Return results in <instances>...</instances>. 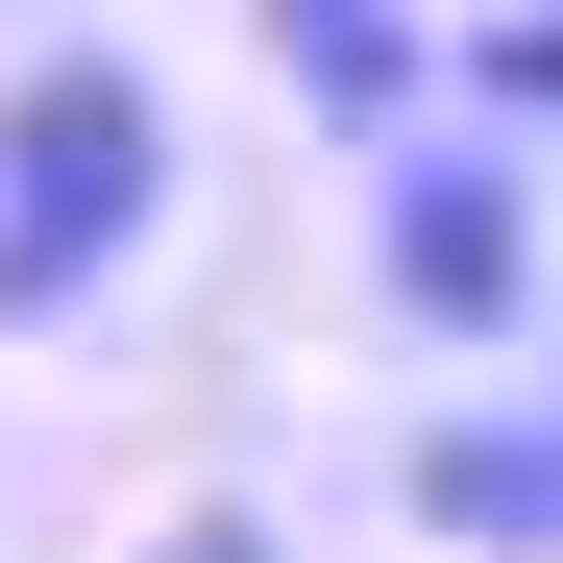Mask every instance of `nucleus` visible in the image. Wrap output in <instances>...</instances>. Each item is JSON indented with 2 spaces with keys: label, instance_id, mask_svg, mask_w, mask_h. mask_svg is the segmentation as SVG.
<instances>
[{
  "label": "nucleus",
  "instance_id": "nucleus-2",
  "mask_svg": "<svg viewBox=\"0 0 563 563\" xmlns=\"http://www.w3.org/2000/svg\"><path fill=\"white\" fill-rule=\"evenodd\" d=\"M367 295L417 343H515L539 319V172H515V123H393V172H367Z\"/></svg>",
  "mask_w": 563,
  "mask_h": 563
},
{
  "label": "nucleus",
  "instance_id": "nucleus-3",
  "mask_svg": "<svg viewBox=\"0 0 563 563\" xmlns=\"http://www.w3.org/2000/svg\"><path fill=\"white\" fill-rule=\"evenodd\" d=\"M393 490H417V539H465V563H563V393H465Z\"/></svg>",
  "mask_w": 563,
  "mask_h": 563
},
{
  "label": "nucleus",
  "instance_id": "nucleus-4",
  "mask_svg": "<svg viewBox=\"0 0 563 563\" xmlns=\"http://www.w3.org/2000/svg\"><path fill=\"white\" fill-rule=\"evenodd\" d=\"M269 74H295V123L393 147V123H417V74H441V25H417V0H269Z\"/></svg>",
  "mask_w": 563,
  "mask_h": 563
},
{
  "label": "nucleus",
  "instance_id": "nucleus-5",
  "mask_svg": "<svg viewBox=\"0 0 563 563\" xmlns=\"http://www.w3.org/2000/svg\"><path fill=\"white\" fill-rule=\"evenodd\" d=\"M441 74H465V123H539V147H563V0H515V25H465Z\"/></svg>",
  "mask_w": 563,
  "mask_h": 563
},
{
  "label": "nucleus",
  "instance_id": "nucleus-6",
  "mask_svg": "<svg viewBox=\"0 0 563 563\" xmlns=\"http://www.w3.org/2000/svg\"><path fill=\"white\" fill-rule=\"evenodd\" d=\"M147 563H295V539H269V515H172Z\"/></svg>",
  "mask_w": 563,
  "mask_h": 563
},
{
  "label": "nucleus",
  "instance_id": "nucleus-1",
  "mask_svg": "<svg viewBox=\"0 0 563 563\" xmlns=\"http://www.w3.org/2000/svg\"><path fill=\"white\" fill-rule=\"evenodd\" d=\"M172 221V99L147 49H25L0 74V319H99Z\"/></svg>",
  "mask_w": 563,
  "mask_h": 563
}]
</instances>
